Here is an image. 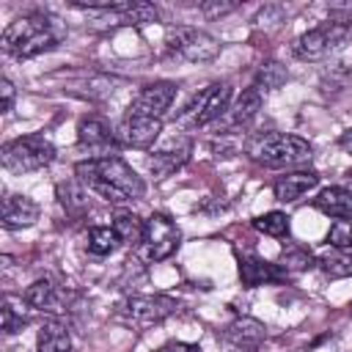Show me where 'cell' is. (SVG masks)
<instances>
[{"label":"cell","instance_id":"cell-1","mask_svg":"<svg viewBox=\"0 0 352 352\" xmlns=\"http://www.w3.org/2000/svg\"><path fill=\"white\" fill-rule=\"evenodd\" d=\"M74 173H77V182L96 192L99 198H104L107 204H132V201H140L146 195V184L143 179L116 154L110 157H96V160H82L74 165Z\"/></svg>","mask_w":352,"mask_h":352},{"label":"cell","instance_id":"cell-2","mask_svg":"<svg viewBox=\"0 0 352 352\" xmlns=\"http://www.w3.org/2000/svg\"><path fill=\"white\" fill-rule=\"evenodd\" d=\"M66 36V28L60 19L50 16V14H22L14 22H8V28L0 36L3 52L11 58H36L41 52H50L60 44V38Z\"/></svg>","mask_w":352,"mask_h":352},{"label":"cell","instance_id":"cell-3","mask_svg":"<svg viewBox=\"0 0 352 352\" xmlns=\"http://www.w3.org/2000/svg\"><path fill=\"white\" fill-rule=\"evenodd\" d=\"M245 151L253 162L267 165V168H292V165H302L311 160L308 140L297 135H286V132H258L248 140Z\"/></svg>","mask_w":352,"mask_h":352},{"label":"cell","instance_id":"cell-4","mask_svg":"<svg viewBox=\"0 0 352 352\" xmlns=\"http://www.w3.org/2000/svg\"><path fill=\"white\" fill-rule=\"evenodd\" d=\"M55 160V146L44 135H22L3 146L0 162L11 173H30L41 170Z\"/></svg>","mask_w":352,"mask_h":352},{"label":"cell","instance_id":"cell-5","mask_svg":"<svg viewBox=\"0 0 352 352\" xmlns=\"http://www.w3.org/2000/svg\"><path fill=\"white\" fill-rule=\"evenodd\" d=\"M349 25H341V22H322L311 30H305L302 36H297L294 41V55L300 60H324L327 55H333L349 36Z\"/></svg>","mask_w":352,"mask_h":352},{"label":"cell","instance_id":"cell-6","mask_svg":"<svg viewBox=\"0 0 352 352\" xmlns=\"http://www.w3.org/2000/svg\"><path fill=\"white\" fill-rule=\"evenodd\" d=\"M228 102H231V85L212 82L201 94H195L192 102L182 110V121L187 126H206L212 121H220L228 113Z\"/></svg>","mask_w":352,"mask_h":352},{"label":"cell","instance_id":"cell-7","mask_svg":"<svg viewBox=\"0 0 352 352\" xmlns=\"http://www.w3.org/2000/svg\"><path fill=\"white\" fill-rule=\"evenodd\" d=\"M165 47H168V52H170L173 58L198 60V63L212 60V58L220 52V44H217L209 33H204V30H198V28H190V25H176V28H170V30H168V38H165Z\"/></svg>","mask_w":352,"mask_h":352},{"label":"cell","instance_id":"cell-8","mask_svg":"<svg viewBox=\"0 0 352 352\" xmlns=\"http://www.w3.org/2000/svg\"><path fill=\"white\" fill-rule=\"evenodd\" d=\"M179 239H182V231L179 226L162 214V212H154L151 217H146V226H143V250H146V258L151 261H162L168 256L176 253L179 248Z\"/></svg>","mask_w":352,"mask_h":352},{"label":"cell","instance_id":"cell-9","mask_svg":"<svg viewBox=\"0 0 352 352\" xmlns=\"http://www.w3.org/2000/svg\"><path fill=\"white\" fill-rule=\"evenodd\" d=\"M77 143L82 151H88V160L96 157H110L118 148L116 129L102 118V116H85L77 124Z\"/></svg>","mask_w":352,"mask_h":352},{"label":"cell","instance_id":"cell-10","mask_svg":"<svg viewBox=\"0 0 352 352\" xmlns=\"http://www.w3.org/2000/svg\"><path fill=\"white\" fill-rule=\"evenodd\" d=\"M179 302L168 294H135L124 302V316L132 322V324H157L162 319H168L170 314H176Z\"/></svg>","mask_w":352,"mask_h":352},{"label":"cell","instance_id":"cell-11","mask_svg":"<svg viewBox=\"0 0 352 352\" xmlns=\"http://www.w3.org/2000/svg\"><path fill=\"white\" fill-rule=\"evenodd\" d=\"M176 99V85L170 80H157L148 82L138 91V96L129 104V116H146V118H162L165 110L173 104Z\"/></svg>","mask_w":352,"mask_h":352},{"label":"cell","instance_id":"cell-12","mask_svg":"<svg viewBox=\"0 0 352 352\" xmlns=\"http://www.w3.org/2000/svg\"><path fill=\"white\" fill-rule=\"evenodd\" d=\"M160 132H162V118H146V116H129V113L116 126L118 146H129V148H151Z\"/></svg>","mask_w":352,"mask_h":352},{"label":"cell","instance_id":"cell-13","mask_svg":"<svg viewBox=\"0 0 352 352\" xmlns=\"http://www.w3.org/2000/svg\"><path fill=\"white\" fill-rule=\"evenodd\" d=\"M190 154H192V140L187 135H176V138H170L168 143H162L151 154L148 168H151V173L157 179H165V176L176 173L179 168H184L187 160H190Z\"/></svg>","mask_w":352,"mask_h":352},{"label":"cell","instance_id":"cell-14","mask_svg":"<svg viewBox=\"0 0 352 352\" xmlns=\"http://www.w3.org/2000/svg\"><path fill=\"white\" fill-rule=\"evenodd\" d=\"M292 275L283 264L264 261L258 256H239V280L242 286H264V283H286Z\"/></svg>","mask_w":352,"mask_h":352},{"label":"cell","instance_id":"cell-15","mask_svg":"<svg viewBox=\"0 0 352 352\" xmlns=\"http://www.w3.org/2000/svg\"><path fill=\"white\" fill-rule=\"evenodd\" d=\"M38 220V204L30 195H6L3 209H0V223L8 231L28 228Z\"/></svg>","mask_w":352,"mask_h":352},{"label":"cell","instance_id":"cell-16","mask_svg":"<svg viewBox=\"0 0 352 352\" xmlns=\"http://www.w3.org/2000/svg\"><path fill=\"white\" fill-rule=\"evenodd\" d=\"M261 91L258 88H248V91H242V96L228 107V113L220 118V124H223V129L226 132H231V129H245L256 116H258V110H261Z\"/></svg>","mask_w":352,"mask_h":352},{"label":"cell","instance_id":"cell-17","mask_svg":"<svg viewBox=\"0 0 352 352\" xmlns=\"http://www.w3.org/2000/svg\"><path fill=\"white\" fill-rule=\"evenodd\" d=\"M316 184H319V173H314V170H292V173L275 179L272 195L280 204H292V201L302 198L305 192H311Z\"/></svg>","mask_w":352,"mask_h":352},{"label":"cell","instance_id":"cell-18","mask_svg":"<svg viewBox=\"0 0 352 352\" xmlns=\"http://www.w3.org/2000/svg\"><path fill=\"white\" fill-rule=\"evenodd\" d=\"M267 336V327L258 319L239 316L226 327V341H231L236 349H256Z\"/></svg>","mask_w":352,"mask_h":352},{"label":"cell","instance_id":"cell-19","mask_svg":"<svg viewBox=\"0 0 352 352\" xmlns=\"http://www.w3.org/2000/svg\"><path fill=\"white\" fill-rule=\"evenodd\" d=\"M314 206L319 212H324L327 217L346 220V217H352V192L346 187H324L314 198Z\"/></svg>","mask_w":352,"mask_h":352},{"label":"cell","instance_id":"cell-20","mask_svg":"<svg viewBox=\"0 0 352 352\" xmlns=\"http://www.w3.org/2000/svg\"><path fill=\"white\" fill-rule=\"evenodd\" d=\"M36 349L38 352H72V336H69V327L66 322L60 319H47L38 330V341H36Z\"/></svg>","mask_w":352,"mask_h":352},{"label":"cell","instance_id":"cell-21","mask_svg":"<svg viewBox=\"0 0 352 352\" xmlns=\"http://www.w3.org/2000/svg\"><path fill=\"white\" fill-rule=\"evenodd\" d=\"M60 289L52 283V280H47V278H38V280H33L28 289H25V302L30 305V308H38V311H58V305H60Z\"/></svg>","mask_w":352,"mask_h":352},{"label":"cell","instance_id":"cell-22","mask_svg":"<svg viewBox=\"0 0 352 352\" xmlns=\"http://www.w3.org/2000/svg\"><path fill=\"white\" fill-rule=\"evenodd\" d=\"M316 267H319L327 278H349V275H352V253L327 245V250H322V253L316 256Z\"/></svg>","mask_w":352,"mask_h":352},{"label":"cell","instance_id":"cell-23","mask_svg":"<svg viewBox=\"0 0 352 352\" xmlns=\"http://www.w3.org/2000/svg\"><path fill=\"white\" fill-rule=\"evenodd\" d=\"M25 305H28L25 300L11 297V294L3 300V333L6 336H14L28 324V308Z\"/></svg>","mask_w":352,"mask_h":352},{"label":"cell","instance_id":"cell-24","mask_svg":"<svg viewBox=\"0 0 352 352\" xmlns=\"http://www.w3.org/2000/svg\"><path fill=\"white\" fill-rule=\"evenodd\" d=\"M55 195H58V204L69 212V214H80L85 212V187L74 179V182H60L55 187Z\"/></svg>","mask_w":352,"mask_h":352},{"label":"cell","instance_id":"cell-25","mask_svg":"<svg viewBox=\"0 0 352 352\" xmlns=\"http://www.w3.org/2000/svg\"><path fill=\"white\" fill-rule=\"evenodd\" d=\"M110 226H113V231L118 234L121 242H126V245L143 242V226H146V220H140L138 214H132V212H118Z\"/></svg>","mask_w":352,"mask_h":352},{"label":"cell","instance_id":"cell-26","mask_svg":"<svg viewBox=\"0 0 352 352\" xmlns=\"http://www.w3.org/2000/svg\"><path fill=\"white\" fill-rule=\"evenodd\" d=\"M118 234L113 231V226H94L91 231H88V250L94 253V256H107V253H113L116 248H118Z\"/></svg>","mask_w":352,"mask_h":352},{"label":"cell","instance_id":"cell-27","mask_svg":"<svg viewBox=\"0 0 352 352\" xmlns=\"http://www.w3.org/2000/svg\"><path fill=\"white\" fill-rule=\"evenodd\" d=\"M286 69L278 63V60H270V63H264L258 72H256V80H253V88H258V91H275V88H280L283 82H286Z\"/></svg>","mask_w":352,"mask_h":352},{"label":"cell","instance_id":"cell-28","mask_svg":"<svg viewBox=\"0 0 352 352\" xmlns=\"http://www.w3.org/2000/svg\"><path fill=\"white\" fill-rule=\"evenodd\" d=\"M253 228L267 236H286L289 234V217L283 212H267L253 220Z\"/></svg>","mask_w":352,"mask_h":352},{"label":"cell","instance_id":"cell-29","mask_svg":"<svg viewBox=\"0 0 352 352\" xmlns=\"http://www.w3.org/2000/svg\"><path fill=\"white\" fill-rule=\"evenodd\" d=\"M327 245L330 248H341V250H349L352 248V217L346 220H336L327 231Z\"/></svg>","mask_w":352,"mask_h":352},{"label":"cell","instance_id":"cell-30","mask_svg":"<svg viewBox=\"0 0 352 352\" xmlns=\"http://www.w3.org/2000/svg\"><path fill=\"white\" fill-rule=\"evenodd\" d=\"M234 8H236V3H220V0L201 3V14L204 16H223V14H231Z\"/></svg>","mask_w":352,"mask_h":352},{"label":"cell","instance_id":"cell-31","mask_svg":"<svg viewBox=\"0 0 352 352\" xmlns=\"http://www.w3.org/2000/svg\"><path fill=\"white\" fill-rule=\"evenodd\" d=\"M14 96H16V91H14L11 80L3 77V80H0V99H3V102H0V110H3V113H8V110L14 107Z\"/></svg>","mask_w":352,"mask_h":352},{"label":"cell","instance_id":"cell-32","mask_svg":"<svg viewBox=\"0 0 352 352\" xmlns=\"http://www.w3.org/2000/svg\"><path fill=\"white\" fill-rule=\"evenodd\" d=\"M330 19H333V22H341V25H349V28H352V3H344V6H333V8H330Z\"/></svg>","mask_w":352,"mask_h":352},{"label":"cell","instance_id":"cell-33","mask_svg":"<svg viewBox=\"0 0 352 352\" xmlns=\"http://www.w3.org/2000/svg\"><path fill=\"white\" fill-rule=\"evenodd\" d=\"M160 352H201V346L198 344H187V341H170Z\"/></svg>","mask_w":352,"mask_h":352},{"label":"cell","instance_id":"cell-34","mask_svg":"<svg viewBox=\"0 0 352 352\" xmlns=\"http://www.w3.org/2000/svg\"><path fill=\"white\" fill-rule=\"evenodd\" d=\"M338 146L346 151V154H352V129H346V132H341V138H338Z\"/></svg>","mask_w":352,"mask_h":352},{"label":"cell","instance_id":"cell-35","mask_svg":"<svg viewBox=\"0 0 352 352\" xmlns=\"http://www.w3.org/2000/svg\"><path fill=\"white\" fill-rule=\"evenodd\" d=\"M346 179H349V182H352V168H349V170H346Z\"/></svg>","mask_w":352,"mask_h":352},{"label":"cell","instance_id":"cell-36","mask_svg":"<svg viewBox=\"0 0 352 352\" xmlns=\"http://www.w3.org/2000/svg\"><path fill=\"white\" fill-rule=\"evenodd\" d=\"M239 352H256V349H239Z\"/></svg>","mask_w":352,"mask_h":352}]
</instances>
